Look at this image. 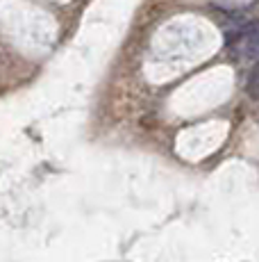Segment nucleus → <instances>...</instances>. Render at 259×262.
<instances>
[{"label": "nucleus", "instance_id": "f257e3e1", "mask_svg": "<svg viewBox=\"0 0 259 262\" xmlns=\"http://www.w3.org/2000/svg\"><path fill=\"white\" fill-rule=\"evenodd\" d=\"M246 94L250 96V98L259 100V67L248 75V82H246Z\"/></svg>", "mask_w": 259, "mask_h": 262}]
</instances>
